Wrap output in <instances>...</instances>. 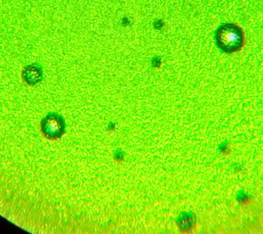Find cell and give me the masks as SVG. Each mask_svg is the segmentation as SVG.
<instances>
[{"instance_id": "6da1fadb", "label": "cell", "mask_w": 263, "mask_h": 234, "mask_svg": "<svg viewBox=\"0 0 263 234\" xmlns=\"http://www.w3.org/2000/svg\"><path fill=\"white\" fill-rule=\"evenodd\" d=\"M217 47L226 53H233L240 50L245 43V34L242 29L234 24H225L219 28L216 32Z\"/></svg>"}, {"instance_id": "7a4b0ae2", "label": "cell", "mask_w": 263, "mask_h": 234, "mask_svg": "<svg viewBox=\"0 0 263 234\" xmlns=\"http://www.w3.org/2000/svg\"><path fill=\"white\" fill-rule=\"evenodd\" d=\"M41 130L47 138L57 139L61 137L64 132V121L63 117L55 113L48 115L42 121Z\"/></svg>"}, {"instance_id": "3957f363", "label": "cell", "mask_w": 263, "mask_h": 234, "mask_svg": "<svg viewBox=\"0 0 263 234\" xmlns=\"http://www.w3.org/2000/svg\"><path fill=\"white\" fill-rule=\"evenodd\" d=\"M23 77L30 86H33L42 79V70L38 65L29 66L23 70Z\"/></svg>"}]
</instances>
